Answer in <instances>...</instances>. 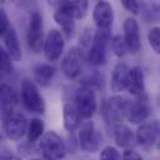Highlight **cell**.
Here are the masks:
<instances>
[{
	"label": "cell",
	"mask_w": 160,
	"mask_h": 160,
	"mask_svg": "<svg viewBox=\"0 0 160 160\" xmlns=\"http://www.w3.org/2000/svg\"><path fill=\"white\" fill-rule=\"evenodd\" d=\"M20 99L24 108L32 114L45 112V101L39 92V89L34 80L24 78L20 84Z\"/></svg>",
	"instance_id": "6da1fadb"
},
{
	"label": "cell",
	"mask_w": 160,
	"mask_h": 160,
	"mask_svg": "<svg viewBox=\"0 0 160 160\" xmlns=\"http://www.w3.org/2000/svg\"><path fill=\"white\" fill-rule=\"evenodd\" d=\"M110 30L98 29L92 35V42L85 55L86 61L92 66H100L106 61V46L111 41Z\"/></svg>",
	"instance_id": "7a4b0ae2"
},
{
	"label": "cell",
	"mask_w": 160,
	"mask_h": 160,
	"mask_svg": "<svg viewBox=\"0 0 160 160\" xmlns=\"http://www.w3.org/2000/svg\"><path fill=\"white\" fill-rule=\"evenodd\" d=\"M132 100L124 95H112L102 105V115L108 122L118 124L124 118H128V112Z\"/></svg>",
	"instance_id": "3957f363"
},
{
	"label": "cell",
	"mask_w": 160,
	"mask_h": 160,
	"mask_svg": "<svg viewBox=\"0 0 160 160\" xmlns=\"http://www.w3.org/2000/svg\"><path fill=\"white\" fill-rule=\"evenodd\" d=\"M39 150L46 160H61L66 154V144L55 131H48L39 141Z\"/></svg>",
	"instance_id": "277c9868"
},
{
	"label": "cell",
	"mask_w": 160,
	"mask_h": 160,
	"mask_svg": "<svg viewBox=\"0 0 160 160\" xmlns=\"http://www.w3.org/2000/svg\"><path fill=\"white\" fill-rule=\"evenodd\" d=\"M26 40L28 46L34 54H40L44 49V24H42V16L39 11H32L29 20L28 32H26Z\"/></svg>",
	"instance_id": "5b68a950"
},
{
	"label": "cell",
	"mask_w": 160,
	"mask_h": 160,
	"mask_svg": "<svg viewBox=\"0 0 160 160\" xmlns=\"http://www.w3.org/2000/svg\"><path fill=\"white\" fill-rule=\"evenodd\" d=\"M78 139L82 151L95 152L100 149L102 136L92 121H84L78 131Z\"/></svg>",
	"instance_id": "8992f818"
},
{
	"label": "cell",
	"mask_w": 160,
	"mask_h": 160,
	"mask_svg": "<svg viewBox=\"0 0 160 160\" xmlns=\"http://www.w3.org/2000/svg\"><path fill=\"white\" fill-rule=\"evenodd\" d=\"M74 101L82 119H90L98 109L95 92L92 88L86 86V85H82L76 90Z\"/></svg>",
	"instance_id": "52a82bcc"
},
{
	"label": "cell",
	"mask_w": 160,
	"mask_h": 160,
	"mask_svg": "<svg viewBox=\"0 0 160 160\" xmlns=\"http://www.w3.org/2000/svg\"><path fill=\"white\" fill-rule=\"evenodd\" d=\"M4 131L6 136L12 141H19L28 132V120L21 111H12L8 118L2 119Z\"/></svg>",
	"instance_id": "ba28073f"
},
{
	"label": "cell",
	"mask_w": 160,
	"mask_h": 160,
	"mask_svg": "<svg viewBox=\"0 0 160 160\" xmlns=\"http://www.w3.org/2000/svg\"><path fill=\"white\" fill-rule=\"evenodd\" d=\"M160 138V124L159 121H149L138 126L135 131V141L136 144L144 149L150 150Z\"/></svg>",
	"instance_id": "9c48e42d"
},
{
	"label": "cell",
	"mask_w": 160,
	"mask_h": 160,
	"mask_svg": "<svg viewBox=\"0 0 160 160\" xmlns=\"http://www.w3.org/2000/svg\"><path fill=\"white\" fill-rule=\"evenodd\" d=\"M64 46H65V40L62 32L58 29H51L45 36V42L42 49L46 60L51 62L58 61L61 58Z\"/></svg>",
	"instance_id": "30bf717a"
},
{
	"label": "cell",
	"mask_w": 160,
	"mask_h": 160,
	"mask_svg": "<svg viewBox=\"0 0 160 160\" xmlns=\"http://www.w3.org/2000/svg\"><path fill=\"white\" fill-rule=\"evenodd\" d=\"M82 59H84L82 50L78 46L71 48L69 50V52L61 60L62 74L70 80L79 78L81 74V70H82Z\"/></svg>",
	"instance_id": "8fae6325"
},
{
	"label": "cell",
	"mask_w": 160,
	"mask_h": 160,
	"mask_svg": "<svg viewBox=\"0 0 160 160\" xmlns=\"http://www.w3.org/2000/svg\"><path fill=\"white\" fill-rule=\"evenodd\" d=\"M92 19L98 29L111 30L114 21V10L108 1H98L92 10Z\"/></svg>",
	"instance_id": "7c38bea8"
},
{
	"label": "cell",
	"mask_w": 160,
	"mask_h": 160,
	"mask_svg": "<svg viewBox=\"0 0 160 160\" xmlns=\"http://www.w3.org/2000/svg\"><path fill=\"white\" fill-rule=\"evenodd\" d=\"M124 30V39L128 45L129 52L138 54L141 49V41H140V32H139V24L135 18H128L125 19L122 24Z\"/></svg>",
	"instance_id": "4fadbf2b"
},
{
	"label": "cell",
	"mask_w": 160,
	"mask_h": 160,
	"mask_svg": "<svg viewBox=\"0 0 160 160\" xmlns=\"http://www.w3.org/2000/svg\"><path fill=\"white\" fill-rule=\"evenodd\" d=\"M150 112H151V106H150V104L148 101V96L145 95V96L138 98V99H135L132 101L126 119L131 124L141 125L150 116Z\"/></svg>",
	"instance_id": "5bb4252c"
},
{
	"label": "cell",
	"mask_w": 160,
	"mask_h": 160,
	"mask_svg": "<svg viewBox=\"0 0 160 160\" xmlns=\"http://www.w3.org/2000/svg\"><path fill=\"white\" fill-rule=\"evenodd\" d=\"M126 90L129 91L130 95H132L135 99L145 96V78H144V71L140 66H134L130 69L129 72V80H128V86Z\"/></svg>",
	"instance_id": "9a60e30c"
},
{
	"label": "cell",
	"mask_w": 160,
	"mask_h": 160,
	"mask_svg": "<svg viewBox=\"0 0 160 160\" xmlns=\"http://www.w3.org/2000/svg\"><path fill=\"white\" fill-rule=\"evenodd\" d=\"M0 35H1L4 49L6 50V52L11 56V59L14 61H20L21 56H22V52H21V48H20V44H19V39H18L15 29L10 25Z\"/></svg>",
	"instance_id": "2e32d148"
},
{
	"label": "cell",
	"mask_w": 160,
	"mask_h": 160,
	"mask_svg": "<svg viewBox=\"0 0 160 160\" xmlns=\"http://www.w3.org/2000/svg\"><path fill=\"white\" fill-rule=\"evenodd\" d=\"M0 100H1V119H5L12 111H15V106L18 104V96L15 90L6 82L1 84Z\"/></svg>",
	"instance_id": "e0dca14e"
},
{
	"label": "cell",
	"mask_w": 160,
	"mask_h": 160,
	"mask_svg": "<svg viewBox=\"0 0 160 160\" xmlns=\"http://www.w3.org/2000/svg\"><path fill=\"white\" fill-rule=\"evenodd\" d=\"M129 72H130V68L125 62L120 61L114 66V70L111 74V81H110V86L112 91L120 92L126 89L128 80H129Z\"/></svg>",
	"instance_id": "ac0fdd59"
},
{
	"label": "cell",
	"mask_w": 160,
	"mask_h": 160,
	"mask_svg": "<svg viewBox=\"0 0 160 160\" xmlns=\"http://www.w3.org/2000/svg\"><path fill=\"white\" fill-rule=\"evenodd\" d=\"M56 8L64 10L69 15H71L75 20L85 18L89 8V2L86 0H74V1H58L54 4Z\"/></svg>",
	"instance_id": "d6986e66"
},
{
	"label": "cell",
	"mask_w": 160,
	"mask_h": 160,
	"mask_svg": "<svg viewBox=\"0 0 160 160\" xmlns=\"http://www.w3.org/2000/svg\"><path fill=\"white\" fill-rule=\"evenodd\" d=\"M112 138L116 145L120 148H129L135 141V134L128 125L122 122L112 125Z\"/></svg>",
	"instance_id": "ffe728a7"
},
{
	"label": "cell",
	"mask_w": 160,
	"mask_h": 160,
	"mask_svg": "<svg viewBox=\"0 0 160 160\" xmlns=\"http://www.w3.org/2000/svg\"><path fill=\"white\" fill-rule=\"evenodd\" d=\"M62 119H64V128L68 131H74L79 125H80V120L82 119L75 101H69L64 104L62 108Z\"/></svg>",
	"instance_id": "44dd1931"
},
{
	"label": "cell",
	"mask_w": 160,
	"mask_h": 160,
	"mask_svg": "<svg viewBox=\"0 0 160 160\" xmlns=\"http://www.w3.org/2000/svg\"><path fill=\"white\" fill-rule=\"evenodd\" d=\"M54 20L60 26L64 38L70 39L74 35V31H75V19L71 15H69L68 12H65L64 10H61L59 8H55Z\"/></svg>",
	"instance_id": "7402d4cb"
},
{
	"label": "cell",
	"mask_w": 160,
	"mask_h": 160,
	"mask_svg": "<svg viewBox=\"0 0 160 160\" xmlns=\"http://www.w3.org/2000/svg\"><path fill=\"white\" fill-rule=\"evenodd\" d=\"M55 75V68L50 64H40L34 69L32 72V80L36 85L41 88H46L50 85L52 78Z\"/></svg>",
	"instance_id": "603a6c76"
},
{
	"label": "cell",
	"mask_w": 160,
	"mask_h": 160,
	"mask_svg": "<svg viewBox=\"0 0 160 160\" xmlns=\"http://www.w3.org/2000/svg\"><path fill=\"white\" fill-rule=\"evenodd\" d=\"M44 121L40 118H31V120L29 121V126H28V142L34 144L36 141H40V139L44 136Z\"/></svg>",
	"instance_id": "cb8c5ba5"
},
{
	"label": "cell",
	"mask_w": 160,
	"mask_h": 160,
	"mask_svg": "<svg viewBox=\"0 0 160 160\" xmlns=\"http://www.w3.org/2000/svg\"><path fill=\"white\" fill-rule=\"evenodd\" d=\"M141 15L146 22L150 24L160 22V1L144 4L141 8Z\"/></svg>",
	"instance_id": "d4e9b609"
},
{
	"label": "cell",
	"mask_w": 160,
	"mask_h": 160,
	"mask_svg": "<svg viewBox=\"0 0 160 160\" xmlns=\"http://www.w3.org/2000/svg\"><path fill=\"white\" fill-rule=\"evenodd\" d=\"M110 45H111L112 52H114L115 56H118V58H124V56L129 52L128 45H126V42H125V39L121 38V35H115V36L111 39Z\"/></svg>",
	"instance_id": "484cf974"
},
{
	"label": "cell",
	"mask_w": 160,
	"mask_h": 160,
	"mask_svg": "<svg viewBox=\"0 0 160 160\" xmlns=\"http://www.w3.org/2000/svg\"><path fill=\"white\" fill-rule=\"evenodd\" d=\"M148 41L155 54L160 55V26H154L148 32Z\"/></svg>",
	"instance_id": "4316f807"
},
{
	"label": "cell",
	"mask_w": 160,
	"mask_h": 160,
	"mask_svg": "<svg viewBox=\"0 0 160 160\" xmlns=\"http://www.w3.org/2000/svg\"><path fill=\"white\" fill-rule=\"evenodd\" d=\"M100 160H122V155H120L119 150L115 146H105L100 152Z\"/></svg>",
	"instance_id": "83f0119b"
},
{
	"label": "cell",
	"mask_w": 160,
	"mask_h": 160,
	"mask_svg": "<svg viewBox=\"0 0 160 160\" xmlns=\"http://www.w3.org/2000/svg\"><path fill=\"white\" fill-rule=\"evenodd\" d=\"M0 59H1V62H0V66H1V74L6 75V74H10L11 70H12V62L14 61L11 59V56L6 52V50L4 48H1V52H0Z\"/></svg>",
	"instance_id": "f1b7e54d"
},
{
	"label": "cell",
	"mask_w": 160,
	"mask_h": 160,
	"mask_svg": "<svg viewBox=\"0 0 160 160\" xmlns=\"http://www.w3.org/2000/svg\"><path fill=\"white\" fill-rule=\"evenodd\" d=\"M121 4H122V6H124V9L128 10L129 12H131L132 15L140 14L141 6H140L139 1H136V0H122Z\"/></svg>",
	"instance_id": "f546056e"
},
{
	"label": "cell",
	"mask_w": 160,
	"mask_h": 160,
	"mask_svg": "<svg viewBox=\"0 0 160 160\" xmlns=\"http://www.w3.org/2000/svg\"><path fill=\"white\" fill-rule=\"evenodd\" d=\"M122 160H142V158L138 151L131 150V149H126L122 152Z\"/></svg>",
	"instance_id": "4dcf8cb0"
},
{
	"label": "cell",
	"mask_w": 160,
	"mask_h": 160,
	"mask_svg": "<svg viewBox=\"0 0 160 160\" xmlns=\"http://www.w3.org/2000/svg\"><path fill=\"white\" fill-rule=\"evenodd\" d=\"M9 26H10L9 18H8V15H6L5 10H4V9H1V10H0V34H1V32H4Z\"/></svg>",
	"instance_id": "1f68e13d"
},
{
	"label": "cell",
	"mask_w": 160,
	"mask_h": 160,
	"mask_svg": "<svg viewBox=\"0 0 160 160\" xmlns=\"http://www.w3.org/2000/svg\"><path fill=\"white\" fill-rule=\"evenodd\" d=\"M1 160H21L19 156L11 154V152H8V151H2L1 154Z\"/></svg>",
	"instance_id": "d6a6232c"
},
{
	"label": "cell",
	"mask_w": 160,
	"mask_h": 160,
	"mask_svg": "<svg viewBox=\"0 0 160 160\" xmlns=\"http://www.w3.org/2000/svg\"><path fill=\"white\" fill-rule=\"evenodd\" d=\"M29 160H41V159H38V158H34V159H29Z\"/></svg>",
	"instance_id": "836d02e7"
},
{
	"label": "cell",
	"mask_w": 160,
	"mask_h": 160,
	"mask_svg": "<svg viewBox=\"0 0 160 160\" xmlns=\"http://www.w3.org/2000/svg\"><path fill=\"white\" fill-rule=\"evenodd\" d=\"M159 149H160V138H159Z\"/></svg>",
	"instance_id": "e575fe53"
}]
</instances>
